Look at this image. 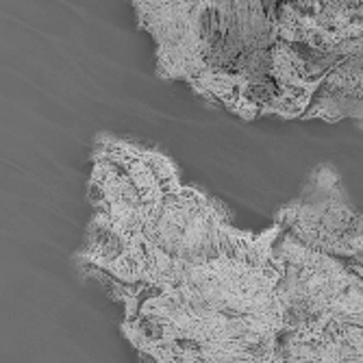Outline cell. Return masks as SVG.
Segmentation results:
<instances>
[{"mask_svg":"<svg viewBox=\"0 0 363 363\" xmlns=\"http://www.w3.org/2000/svg\"><path fill=\"white\" fill-rule=\"evenodd\" d=\"M77 255L122 305L142 363H272L283 228L240 230L157 150L101 135Z\"/></svg>","mask_w":363,"mask_h":363,"instance_id":"obj_1","label":"cell"},{"mask_svg":"<svg viewBox=\"0 0 363 363\" xmlns=\"http://www.w3.org/2000/svg\"><path fill=\"white\" fill-rule=\"evenodd\" d=\"M157 59V74L181 81L238 118L301 120L340 57L281 40L277 0H130Z\"/></svg>","mask_w":363,"mask_h":363,"instance_id":"obj_2","label":"cell"},{"mask_svg":"<svg viewBox=\"0 0 363 363\" xmlns=\"http://www.w3.org/2000/svg\"><path fill=\"white\" fill-rule=\"evenodd\" d=\"M283 274L272 363H363V279L346 261L279 240Z\"/></svg>","mask_w":363,"mask_h":363,"instance_id":"obj_3","label":"cell"},{"mask_svg":"<svg viewBox=\"0 0 363 363\" xmlns=\"http://www.w3.org/2000/svg\"><path fill=\"white\" fill-rule=\"evenodd\" d=\"M274 224L311 250L363 263V213L346 203L342 181L331 166L313 170L301 198L283 207Z\"/></svg>","mask_w":363,"mask_h":363,"instance_id":"obj_4","label":"cell"},{"mask_svg":"<svg viewBox=\"0 0 363 363\" xmlns=\"http://www.w3.org/2000/svg\"><path fill=\"white\" fill-rule=\"evenodd\" d=\"M281 40L326 57L363 55V0H277Z\"/></svg>","mask_w":363,"mask_h":363,"instance_id":"obj_5","label":"cell"},{"mask_svg":"<svg viewBox=\"0 0 363 363\" xmlns=\"http://www.w3.org/2000/svg\"><path fill=\"white\" fill-rule=\"evenodd\" d=\"M301 120H324L331 124L354 120L363 126V55L337 59Z\"/></svg>","mask_w":363,"mask_h":363,"instance_id":"obj_6","label":"cell"},{"mask_svg":"<svg viewBox=\"0 0 363 363\" xmlns=\"http://www.w3.org/2000/svg\"><path fill=\"white\" fill-rule=\"evenodd\" d=\"M350 266V270L354 272V274H359L361 279H363V263H348Z\"/></svg>","mask_w":363,"mask_h":363,"instance_id":"obj_7","label":"cell"}]
</instances>
